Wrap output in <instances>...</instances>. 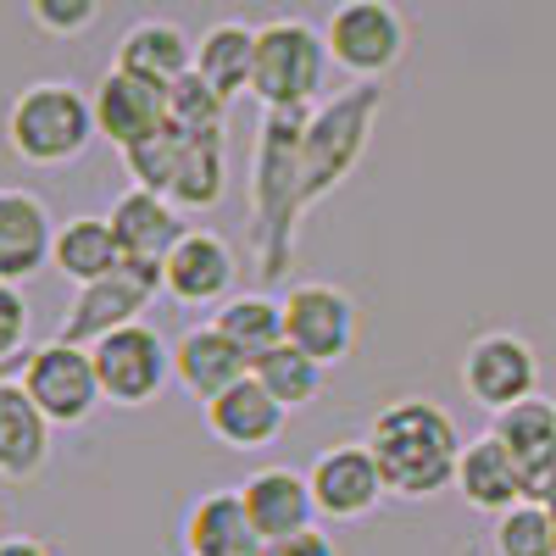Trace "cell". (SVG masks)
Masks as SVG:
<instances>
[{"label":"cell","instance_id":"cell-12","mask_svg":"<svg viewBox=\"0 0 556 556\" xmlns=\"http://www.w3.org/2000/svg\"><path fill=\"white\" fill-rule=\"evenodd\" d=\"M235 278H240L235 245L212 228H190L162 262V295L178 306H212L235 295Z\"/></svg>","mask_w":556,"mask_h":556},{"label":"cell","instance_id":"cell-2","mask_svg":"<svg viewBox=\"0 0 556 556\" xmlns=\"http://www.w3.org/2000/svg\"><path fill=\"white\" fill-rule=\"evenodd\" d=\"M7 146L28 167H67L96 146V106L67 78L23 84L7 106Z\"/></svg>","mask_w":556,"mask_h":556},{"label":"cell","instance_id":"cell-17","mask_svg":"<svg viewBox=\"0 0 556 556\" xmlns=\"http://www.w3.org/2000/svg\"><path fill=\"white\" fill-rule=\"evenodd\" d=\"M56 223L34 190H0V285H23L39 267H51Z\"/></svg>","mask_w":556,"mask_h":556},{"label":"cell","instance_id":"cell-27","mask_svg":"<svg viewBox=\"0 0 556 556\" xmlns=\"http://www.w3.org/2000/svg\"><path fill=\"white\" fill-rule=\"evenodd\" d=\"M251 379H256L278 406H285V412L312 406V401L323 395V367H317L312 356H301L295 345H278V351L256 356V362H251Z\"/></svg>","mask_w":556,"mask_h":556},{"label":"cell","instance_id":"cell-23","mask_svg":"<svg viewBox=\"0 0 556 556\" xmlns=\"http://www.w3.org/2000/svg\"><path fill=\"white\" fill-rule=\"evenodd\" d=\"M51 267L67 278L73 290L96 285V278L123 267V251L112 240V223L106 217H67L56 223V240H51Z\"/></svg>","mask_w":556,"mask_h":556},{"label":"cell","instance_id":"cell-10","mask_svg":"<svg viewBox=\"0 0 556 556\" xmlns=\"http://www.w3.org/2000/svg\"><path fill=\"white\" fill-rule=\"evenodd\" d=\"M306 490H312L317 518H334V523H362L367 513H379V501L390 495L384 479H379L374 451L356 445V440L317 451V462L306 468Z\"/></svg>","mask_w":556,"mask_h":556},{"label":"cell","instance_id":"cell-32","mask_svg":"<svg viewBox=\"0 0 556 556\" xmlns=\"http://www.w3.org/2000/svg\"><path fill=\"white\" fill-rule=\"evenodd\" d=\"M523 501H540L545 513H556V456L540 462V468H529V495Z\"/></svg>","mask_w":556,"mask_h":556},{"label":"cell","instance_id":"cell-22","mask_svg":"<svg viewBox=\"0 0 556 556\" xmlns=\"http://www.w3.org/2000/svg\"><path fill=\"white\" fill-rule=\"evenodd\" d=\"M245 374H251V362L217 334V323H206V329H190V334L173 340V379L190 390L201 406L212 395H223L228 384H240Z\"/></svg>","mask_w":556,"mask_h":556},{"label":"cell","instance_id":"cell-19","mask_svg":"<svg viewBox=\"0 0 556 556\" xmlns=\"http://www.w3.org/2000/svg\"><path fill=\"white\" fill-rule=\"evenodd\" d=\"M112 67L146 78L156 89H173L178 78H190V67H195V39L184 34L178 23H167V17H146V23H134L117 39Z\"/></svg>","mask_w":556,"mask_h":556},{"label":"cell","instance_id":"cell-30","mask_svg":"<svg viewBox=\"0 0 556 556\" xmlns=\"http://www.w3.org/2000/svg\"><path fill=\"white\" fill-rule=\"evenodd\" d=\"M28 345V301L17 285H0V367Z\"/></svg>","mask_w":556,"mask_h":556},{"label":"cell","instance_id":"cell-31","mask_svg":"<svg viewBox=\"0 0 556 556\" xmlns=\"http://www.w3.org/2000/svg\"><path fill=\"white\" fill-rule=\"evenodd\" d=\"M262 556H340V551H334V540L323 534V529H301L290 540H267Z\"/></svg>","mask_w":556,"mask_h":556},{"label":"cell","instance_id":"cell-25","mask_svg":"<svg viewBox=\"0 0 556 556\" xmlns=\"http://www.w3.org/2000/svg\"><path fill=\"white\" fill-rule=\"evenodd\" d=\"M490 434L523 462V473L556 456V401L551 395H529L518 406H506L490 417Z\"/></svg>","mask_w":556,"mask_h":556},{"label":"cell","instance_id":"cell-29","mask_svg":"<svg viewBox=\"0 0 556 556\" xmlns=\"http://www.w3.org/2000/svg\"><path fill=\"white\" fill-rule=\"evenodd\" d=\"M28 17L51 39H78L101 23V0H28Z\"/></svg>","mask_w":556,"mask_h":556},{"label":"cell","instance_id":"cell-26","mask_svg":"<svg viewBox=\"0 0 556 556\" xmlns=\"http://www.w3.org/2000/svg\"><path fill=\"white\" fill-rule=\"evenodd\" d=\"M212 323H217V334L235 345L245 362H256V356L285 345V312H278L273 295H228Z\"/></svg>","mask_w":556,"mask_h":556},{"label":"cell","instance_id":"cell-9","mask_svg":"<svg viewBox=\"0 0 556 556\" xmlns=\"http://www.w3.org/2000/svg\"><path fill=\"white\" fill-rule=\"evenodd\" d=\"M285 312V345L312 356L317 367H334L356 351V301L334 285H290L278 295Z\"/></svg>","mask_w":556,"mask_h":556},{"label":"cell","instance_id":"cell-11","mask_svg":"<svg viewBox=\"0 0 556 556\" xmlns=\"http://www.w3.org/2000/svg\"><path fill=\"white\" fill-rule=\"evenodd\" d=\"M89 106H96V139L117 146V156L139 151L146 139H156L173 117H167V89L106 67V78L89 89Z\"/></svg>","mask_w":556,"mask_h":556},{"label":"cell","instance_id":"cell-4","mask_svg":"<svg viewBox=\"0 0 556 556\" xmlns=\"http://www.w3.org/2000/svg\"><path fill=\"white\" fill-rule=\"evenodd\" d=\"M406 17L390 0H340L323 23V45H329V62L362 84H374L384 73L401 67L406 56Z\"/></svg>","mask_w":556,"mask_h":556},{"label":"cell","instance_id":"cell-18","mask_svg":"<svg viewBox=\"0 0 556 556\" xmlns=\"http://www.w3.org/2000/svg\"><path fill=\"white\" fill-rule=\"evenodd\" d=\"M51 462V417H45L17 379H0V479L28 484Z\"/></svg>","mask_w":556,"mask_h":556},{"label":"cell","instance_id":"cell-24","mask_svg":"<svg viewBox=\"0 0 556 556\" xmlns=\"http://www.w3.org/2000/svg\"><path fill=\"white\" fill-rule=\"evenodd\" d=\"M167 201L178 212H206V206L223 201V128H206V134L184 128V151H178V173H173Z\"/></svg>","mask_w":556,"mask_h":556},{"label":"cell","instance_id":"cell-34","mask_svg":"<svg viewBox=\"0 0 556 556\" xmlns=\"http://www.w3.org/2000/svg\"><path fill=\"white\" fill-rule=\"evenodd\" d=\"M551 518H556V513H551Z\"/></svg>","mask_w":556,"mask_h":556},{"label":"cell","instance_id":"cell-16","mask_svg":"<svg viewBox=\"0 0 556 556\" xmlns=\"http://www.w3.org/2000/svg\"><path fill=\"white\" fill-rule=\"evenodd\" d=\"M235 490L245 501V518L262 534V545L267 540H290L301 529H317V506H312L306 473H295V468H256Z\"/></svg>","mask_w":556,"mask_h":556},{"label":"cell","instance_id":"cell-1","mask_svg":"<svg viewBox=\"0 0 556 556\" xmlns=\"http://www.w3.org/2000/svg\"><path fill=\"white\" fill-rule=\"evenodd\" d=\"M379 462V479L395 501H434L440 490H451L456 479V456H462V434L451 424V412L440 401L424 395H401L390 401L374 429L362 440Z\"/></svg>","mask_w":556,"mask_h":556},{"label":"cell","instance_id":"cell-21","mask_svg":"<svg viewBox=\"0 0 556 556\" xmlns=\"http://www.w3.org/2000/svg\"><path fill=\"white\" fill-rule=\"evenodd\" d=\"M184 551L190 556H262V534L245 518L240 490H212L184 518Z\"/></svg>","mask_w":556,"mask_h":556},{"label":"cell","instance_id":"cell-8","mask_svg":"<svg viewBox=\"0 0 556 556\" xmlns=\"http://www.w3.org/2000/svg\"><path fill=\"white\" fill-rule=\"evenodd\" d=\"M462 390L473 406H484L490 417L518 406L529 395H540V356L523 334L513 329H490L479 340H468L462 351Z\"/></svg>","mask_w":556,"mask_h":556},{"label":"cell","instance_id":"cell-6","mask_svg":"<svg viewBox=\"0 0 556 556\" xmlns=\"http://www.w3.org/2000/svg\"><path fill=\"white\" fill-rule=\"evenodd\" d=\"M151 295H162V267L156 262H123L117 273L96 278V285H84L73 295V306L62 312L56 340L89 351L112 329H123V323H139V312L151 306Z\"/></svg>","mask_w":556,"mask_h":556},{"label":"cell","instance_id":"cell-5","mask_svg":"<svg viewBox=\"0 0 556 556\" xmlns=\"http://www.w3.org/2000/svg\"><path fill=\"white\" fill-rule=\"evenodd\" d=\"M17 384L28 390V401L51 417V429L62 424H89L96 406L106 401L101 395V379H96V362H89L84 345H34L23 362H17Z\"/></svg>","mask_w":556,"mask_h":556},{"label":"cell","instance_id":"cell-15","mask_svg":"<svg viewBox=\"0 0 556 556\" xmlns=\"http://www.w3.org/2000/svg\"><path fill=\"white\" fill-rule=\"evenodd\" d=\"M106 223H112V240H117V251H123V262H167V251L190 235V223H184V212L167 201V195H156V190H123L117 201H112V212H106Z\"/></svg>","mask_w":556,"mask_h":556},{"label":"cell","instance_id":"cell-7","mask_svg":"<svg viewBox=\"0 0 556 556\" xmlns=\"http://www.w3.org/2000/svg\"><path fill=\"white\" fill-rule=\"evenodd\" d=\"M89 362H96L101 395L117 406H151L173 379V345L151 323H123V329H112L106 340L89 345Z\"/></svg>","mask_w":556,"mask_h":556},{"label":"cell","instance_id":"cell-33","mask_svg":"<svg viewBox=\"0 0 556 556\" xmlns=\"http://www.w3.org/2000/svg\"><path fill=\"white\" fill-rule=\"evenodd\" d=\"M0 556H56V545L39 534H0Z\"/></svg>","mask_w":556,"mask_h":556},{"label":"cell","instance_id":"cell-14","mask_svg":"<svg viewBox=\"0 0 556 556\" xmlns=\"http://www.w3.org/2000/svg\"><path fill=\"white\" fill-rule=\"evenodd\" d=\"M201 424H206V434H212L217 445H228V451H267L278 434H285L290 412L245 374L240 384H228L223 395H212V401L201 406Z\"/></svg>","mask_w":556,"mask_h":556},{"label":"cell","instance_id":"cell-28","mask_svg":"<svg viewBox=\"0 0 556 556\" xmlns=\"http://www.w3.org/2000/svg\"><path fill=\"white\" fill-rule=\"evenodd\" d=\"M495 556H556V518L540 501H518L495 518Z\"/></svg>","mask_w":556,"mask_h":556},{"label":"cell","instance_id":"cell-35","mask_svg":"<svg viewBox=\"0 0 556 556\" xmlns=\"http://www.w3.org/2000/svg\"><path fill=\"white\" fill-rule=\"evenodd\" d=\"M468 556H473V551H468Z\"/></svg>","mask_w":556,"mask_h":556},{"label":"cell","instance_id":"cell-3","mask_svg":"<svg viewBox=\"0 0 556 556\" xmlns=\"http://www.w3.org/2000/svg\"><path fill=\"white\" fill-rule=\"evenodd\" d=\"M329 45L323 28L306 17H267L256 28V56H251V96L267 112H306L329 78Z\"/></svg>","mask_w":556,"mask_h":556},{"label":"cell","instance_id":"cell-13","mask_svg":"<svg viewBox=\"0 0 556 556\" xmlns=\"http://www.w3.org/2000/svg\"><path fill=\"white\" fill-rule=\"evenodd\" d=\"M451 490L473 506L484 518H501L529 495V473L523 462L506 451L495 434H479V440H462V456H456V479Z\"/></svg>","mask_w":556,"mask_h":556},{"label":"cell","instance_id":"cell-20","mask_svg":"<svg viewBox=\"0 0 556 556\" xmlns=\"http://www.w3.org/2000/svg\"><path fill=\"white\" fill-rule=\"evenodd\" d=\"M251 56H256V28L240 23V17H223L195 39V67L190 73L228 106V101L251 96Z\"/></svg>","mask_w":556,"mask_h":556}]
</instances>
